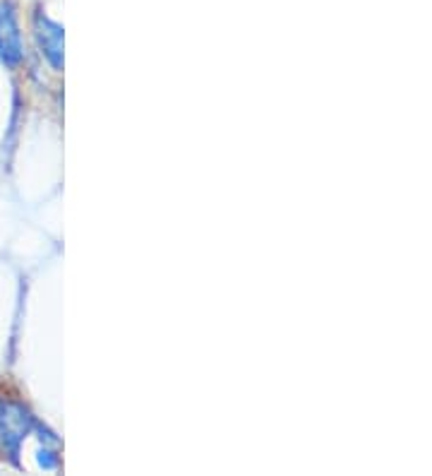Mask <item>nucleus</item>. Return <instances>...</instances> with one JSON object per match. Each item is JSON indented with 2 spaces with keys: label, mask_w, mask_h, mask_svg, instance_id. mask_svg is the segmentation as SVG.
I'll list each match as a JSON object with an SVG mask.
<instances>
[{
  "label": "nucleus",
  "mask_w": 432,
  "mask_h": 476,
  "mask_svg": "<svg viewBox=\"0 0 432 476\" xmlns=\"http://www.w3.org/2000/svg\"><path fill=\"white\" fill-rule=\"evenodd\" d=\"M31 428V418L30 414L17 407V404H0V436H3V443L17 453V447L24 440V436L30 433Z\"/></svg>",
  "instance_id": "3"
},
{
  "label": "nucleus",
  "mask_w": 432,
  "mask_h": 476,
  "mask_svg": "<svg viewBox=\"0 0 432 476\" xmlns=\"http://www.w3.org/2000/svg\"><path fill=\"white\" fill-rule=\"evenodd\" d=\"M39 462H41V467H46V469L56 467V460H53L48 450H41V457H39Z\"/></svg>",
  "instance_id": "4"
},
{
  "label": "nucleus",
  "mask_w": 432,
  "mask_h": 476,
  "mask_svg": "<svg viewBox=\"0 0 432 476\" xmlns=\"http://www.w3.org/2000/svg\"><path fill=\"white\" fill-rule=\"evenodd\" d=\"M34 34H37L39 46H41V53L56 70H60L63 67V27L58 22H53L51 17L44 15V13H37L34 15Z\"/></svg>",
  "instance_id": "2"
},
{
  "label": "nucleus",
  "mask_w": 432,
  "mask_h": 476,
  "mask_svg": "<svg viewBox=\"0 0 432 476\" xmlns=\"http://www.w3.org/2000/svg\"><path fill=\"white\" fill-rule=\"evenodd\" d=\"M0 58L8 66H17L22 60V34L13 0L0 3Z\"/></svg>",
  "instance_id": "1"
}]
</instances>
